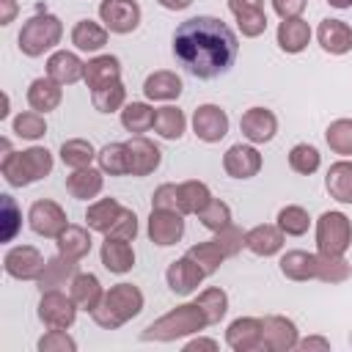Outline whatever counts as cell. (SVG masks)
<instances>
[{
  "label": "cell",
  "instance_id": "obj_1",
  "mask_svg": "<svg viewBox=\"0 0 352 352\" xmlns=\"http://www.w3.org/2000/svg\"><path fill=\"white\" fill-rule=\"evenodd\" d=\"M173 55L192 77L212 80L226 74L234 66L239 55V41H236V33L223 19L198 14L184 19L176 28Z\"/></svg>",
  "mask_w": 352,
  "mask_h": 352
},
{
  "label": "cell",
  "instance_id": "obj_2",
  "mask_svg": "<svg viewBox=\"0 0 352 352\" xmlns=\"http://www.w3.org/2000/svg\"><path fill=\"white\" fill-rule=\"evenodd\" d=\"M146 305L143 292L135 283H116L104 292L99 308L91 314V319L102 327V330H118L121 324H126L129 319H135Z\"/></svg>",
  "mask_w": 352,
  "mask_h": 352
},
{
  "label": "cell",
  "instance_id": "obj_3",
  "mask_svg": "<svg viewBox=\"0 0 352 352\" xmlns=\"http://www.w3.org/2000/svg\"><path fill=\"white\" fill-rule=\"evenodd\" d=\"M204 327H209L204 308L198 302H182V305L170 308L168 314H162L160 319H154L140 333V341H176L184 336H195Z\"/></svg>",
  "mask_w": 352,
  "mask_h": 352
},
{
  "label": "cell",
  "instance_id": "obj_4",
  "mask_svg": "<svg viewBox=\"0 0 352 352\" xmlns=\"http://www.w3.org/2000/svg\"><path fill=\"white\" fill-rule=\"evenodd\" d=\"M52 154L44 146H30L25 151H11L0 157V173L11 187H28L52 173Z\"/></svg>",
  "mask_w": 352,
  "mask_h": 352
},
{
  "label": "cell",
  "instance_id": "obj_5",
  "mask_svg": "<svg viewBox=\"0 0 352 352\" xmlns=\"http://www.w3.org/2000/svg\"><path fill=\"white\" fill-rule=\"evenodd\" d=\"M63 38V22L55 16V14H36L30 16L19 36H16V44H19V52L28 55V58H38L50 50H55Z\"/></svg>",
  "mask_w": 352,
  "mask_h": 352
},
{
  "label": "cell",
  "instance_id": "obj_6",
  "mask_svg": "<svg viewBox=\"0 0 352 352\" xmlns=\"http://www.w3.org/2000/svg\"><path fill=\"white\" fill-rule=\"evenodd\" d=\"M352 245V223L344 212L330 209L322 212L316 220V253L344 256Z\"/></svg>",
  "mask_w": 352,
  "mask_h": 352
},
{
  "label": "cell",
  "instance_id": "obj_7",
  "mask_svg": "<svg viewBox=\"0 0 352 352\" xmlns=\"http://www.w3.org/2000/svg\"><path fill=\"white\" fill-rule=\"evenodd\" d=\"M28 223H30L33 234L47 236V239H58L63 234V228L69 226V217H66L60 204H55L50 198H38L28 209Z\"/></svg>",
  "mask_w": 352,
  "mask_h": 352
},
{
  "label": "cell",
  "instance_id": "obj_8",
  "mask_svg": "<svg viewBox=\"0 0 352 352\" xmlns=\"http://www.w3.org/2000/svg\"><path fill=\"white\" fill-rule=\"evenodd\" d=\"M77 302L72 300V294H63L60 289H50V292H41V300H38V319L41 324L47 327H72L74 319H77Z\"/></svg>",
  "mask_w": 352,
  "mask_h": 352
},
{
  "label": "cell",
  "instance_id": "obj_9",
  "mask_svg": "<svg viewBox=\"0 0 352 352\" xmlns=\"http://www.w3.org/2000/svg\"><path fill=\"white\" fill-rule=\"evenodd\" d=\"M99 19L110 33L126 36V33L138 30V25H140V6L135 0H102Z\"/></svg>",
  "mask_w": 352,
  "mask_h": 352
},
{
  "label": "cell",
  "instance_id": "obj_10",
  "mask_svg": "<svg viewBox=\"0 0 352 352\" xmlns=\"http://www.w3.org/2000/svg\"><path fill=\"white\" fill-rule=\"evenodd\" d=\"M297 341H300V333H297V324L289 316L272 314V316L261 319V344H264L267 352L297 349Z\"/></svg>",
  "mask_w": 352,
  "mask_h": 352
},
{
  "label": "cell",
  "instance_id": "obj_11",
  "mask_svg": "<svg viewBox=\"0 0 352 352\" xmlns=\"http://www.w3.org/2000/svg\"><path fill=\"white\" fill-rule=\"evenodd\" d=\"M146 234H148V239L154 245L170 248L184 236V214L173 212V209H151Z\"/></svg>",
  "mask_w": 352,
  "mask_h": 352
},
{
  "label": "cell",
  "instance_id": "obj_12",
  "mask_svg": "<svg viewBox=\"0 0 352 352\" xmlns=\"http://www.w3.org/2000/svg\"><path fill=\"white\" fill-rule=\"evenodd\" d=\"M44 256L38 253V248L33 245H16L3 256V270L6 275L16 278V280H38L41 270H44Z\"/></svg>",
  "mask_w": 352,
  "mask_h": 352
},
{
  "label": "cell",
  "instance_id": "obj_13",
  "mask_svg": "<svg viewBox=\"0 0 352 352\" xmlns=\"http://www.w3.org/2000/svg\"><path fill=\"white\" fill-rule=\"evenodd\" d=\"M228 113L220 104H198L192 113V132L204 143H220L228 135Z\"/></svg>",
  "mask_w": 352,
  "mask_h": 352
},
{
  "label": "cell",
  "instance_id": "obj_14",
  "mask_svg": "<svg viewBox=\"0 0 352 352\" xmlns=\"http://www.w3.org/2000/svg\"><path fill=\"white\" fill-rule=\"evenodd\" d=\"M239 129L253 146L270 143L278 135V116L270 107H248L239 118Z\"/></svg>",
  "mask_w": 352,
  "mask_h": 352
},
{
  "label": "cell",
  "instance_id": "obj_15",
  "mask_svg": "<svg viewBox=\"0 0 352 352\" xmlns=\"http://www.w3.org/2000/svg\"><path fill=\"white\" fill-rule=\"evenodd\" d=\"M264 160L253 143H234L223 154V170L231 179H253L261 170Z\"/></svg>",
  "mask_w": 352,
  "mask_h": 352
},
{
  "label": "cell",
  "instance_id": "obj_16",
  "mask_svg": "<svg viewBox=\"0 0 352 352\" xmlns=\"http://www.w3.org/2000/svg\"><path fill=\"white\" fill-rule=\"evenodd\" d=\"M204 278H206V272H204V270L198 267V261H192L187 253H184L182 258L170 261L168 270H165V283H168V289H170L173 294H179V297L192 294V292L201 286Z\"/></svg>",
  "mask_w": 352,
  "mask_h": 352
},
{
  "label": "cell",
  "instance_id": "obj_17",
  "mask_svg": "<svg viewBox=\"0 0 352 352\" xmlns=\"http://www.w3.org/2000/svg\"><path fill=\"white\" fill-rule=\"evenodd\" d=\"M126 148H129V176H148L160 168L162 162V151L154 140L143 138V135H135L126 140Z\"/></svg>",
  "mask_w": 352,
  "mask_h": 352
},
{
  "label": "cell",
  "instance_id": "obj_18",
  "mask_svg": "<svg viewBox=\"0 0 352 352\" xmlns=\"http://www.w3.org/2000/svg\"><path fill=\"white\" fill-rule=\"evenodd\" d=\"M226 344L234 352H256L264 349L261 344V319L256 316H239L226 330Z\"/></svg>",
  "mask_w": 352,
  "mask_h": 352
},
{
  "label": "cell",
  "instance_id": "obj_19",
  "mask_svg": "<svg viewBox=\"0 0 352 352\" xmlns=\"http://www.w3.org/2000/svg\"><path fill=\"white\" fill-rule=\"evenodd\" d=\"M283 231L278 228V223H261V226H253L250 231H245V248L253 253V256H261V258H270L275 253L283 250Z\"/></svg>",
  "mask_w": 352,
  "mask_h": 352
},
{
  "label": "cell",
  "instance_id": "obj_20",
  "mask_svg": "<svg viewBox=\"0 0 352 352\" xmlns=\"http://www.w3.org/2000/svg\"><path fill=\"white\" fill-rule=\"evenodd\" d=\"M99 258L104 264L107 272L113 275H124L135 267V248L129 239H118V236H104L102 248H99Z\"/></svg>",
  "mask_w": 352,
  "mask_h": 352
},
{
  "label": "cell",
  "instance_id": "obj_21",
  "mask_svg": "<svg viewBox=\"0 0 352 352\" xmlns=\"http://www.w3.org/2000/svg\"><path fill=\"white\" fill-rule=\"evenodd\" d=\"M275 41L280 47V52L286 55H300L308 44H311V25L302 16H292V19H280L278 30H275Z\"/></svg>",
  "mask_w": 352,
  "mask_h": 352
},
{
  "label": "cell",
  "instance_id": "obj_22",
  "mask_svg": "<svg viewBox=\"0 0 352 352\" xmlns=\"http://www.w3.org/2000/svg\"><path fill=\"white\" fill-rule=\"evenodd\" d=\"M85 74V63L80 60L77 52H69V50H55L50 58H47V77H52L55 82L60 85H74L80 82Z\"/></svg>",
  "mask_w": 352,
  "mask_h": 352
},
{
  "label": "cell",
  "instance_id": "obj_23",
  "mask_svg": "<svg viewBox=\"0 0 352 352\" xmlns=\"http://www.w3.org/2000/svg\"><path fill=\"white\" fill-rule=\"evenodd\" d=\"M316 41L330 55H346L352 50V28L344 19H322L316 28Z\"/></svg>",
  "mask_w": 352,
  "mask_h": 352
},
{
  "label": "cell",
  "instance_id": "obj_24",
  "mask_svg": "<svg viewBox=\"0 0 352 352\" xmlns=\"http://www.w3.org/2000/svg\"><path fill=\"white\" fill-rule=\"evenodd\" d=\"M182 88H184L182 77L170 69H157L143 80V94L151 102H173L182 96Z\"/></svg>",
  "mask_w": 352,
  "mask_h": 352
},
{
  "label": "cell",
  "instance_id": "obj_25",
  "mask_svg": "<svg viewBox=\"0 0 352 352\" xmlns=\"http://www.w3.org/2000/svg\"><path fill=\"white\" fill-rule=\"evenodd\" d=\"M60 102H63V85L55 82L52 77H36L28 85V104H30V110L52 113V110L60 107Z\"/></svg>",
  "mask_w": 352,
  "mask_h": 352
},
{
  "label": "cell",
  "instance_id": "obj_26",
  "mask_svg": "<svg viewBox=\"0 0 352 352\" xmlns=\"http://www.w3.org/2000/svg\"><path fill=\"white\" fill-rule=\"evenodd\" d=\"M104 187V170L102 168H77L66 176V192L77 201H88L96 198Z\"/></svg>",
  "mask_w": 352,
  "mask_h": 352
},
{
  "label": "cell",
  "instance_id": "obj_27",
  "mask_svg": "<svg viewBox=\"0 0 352 352\" xmlns=\"http://www.w3.org/2000/svg\"><path fill=\"white\" fill-rule=\"evenodd\" d=\"M69 294H72V300L77 302L80 311L94 314L99 308L102 297H104V289H102V283L94 272H77L69 283Z\"/></svg>",
  "mask_w": 352,
  "mask_h": 352
},
{
  "label": "cell",
  "instance_id": "obj_28",
  "mask_svg": "<svg viewBox=\"0 0 352 352\" xmlns=\"http://www.w3.org/2000/svg\"><path fill=\"white\" fill-rule=\"evenodd\" d=\"M280 267V275L289 278V280H316V253H308V250H286L278 261Z\"/></svg>",
  "mask_w": 352,
  "mask_h": 352
},
{
  "label": "cell",
  "instance_id": "obj_29",
  "mask_svg": "<svg viewBox=\"0 0 352 352\" xmlns=\"http://www.w3.org/2000/svg\"><path fill=\"white\" fill-rule=\"evenodd\" d=\"M85 85L91 91L102 88V85H110L116 80H121V60L116 55H96L85 63V74H82Z\"/></svg>",
  "mask_w": 352,
  "mask_h": 352
},
{
  "label": "cell",
  "instance_id": "obj_30",
  "mask_svg": "<svg viewBox=\"0 0 352 352\" xmlns=\"http://www.w3.org/2000/svg\"><path fill=\"white\" fill-rule=\"evenodd\" d=\"M324 190L330 192L333 201L338 204H352V160H338L327 168L324 176Z\"/></svg>",
  "mask_w": 352,
  "mask_h": 352
},
{
  "label": "cell",
  "instance_id": "obj_31",
  "mask_svg": "<svg viewBox=\"0 0 352 352\" xmlns=\"http://www.w3.org/2000/svg\"><path fill=\"white\" fill-rule=\"evenodd\" d=\"M77 275V261H72V258H66V256H52L47 264H44V270H41V275H38V289L41 292H50V289H60V286H66V283H72V278Z\"/></svg>",
  "mask_w": 352,
  "mask_h": 352
},
{
  "label": "cell",
  "instance_id": "obj_32",
  "mask_svg": "<svg viewBox=\"0 0 352 352\" xmlns=\"http://www.w3.org/2000/svg\"><path fill=\"white\" fill-rule=\"evenodd\" d=\"M55 245H58V253H60V256H66V258H72V261H82V258L91 253V245H94V242H91L88 228L69 223V226L63 228V234L55 239Z\"/></svg>",
  "mask_w": 352,
  "mask_h": 352
},
{
  "label": "cell",
  "instance_id": "obj_33",
  "mask_svg": "<svg viewBox=\"0 0 352 352\" xmlns=\"http://www.w3.org/2000/svg\"><path fill=\"white\" fill-rule=\"evenodd\" d=\"M107 28L94 22V19H80L74 22L72 28V44L80 50V52H99L104 44H107Z\"/></svg>",
  "mask_w": 352,
  "mask_h": 352
},
{
  "label": "cell",
  "instance_id": "obj_34",
  "mask_svg": "<svg viewBox=\"0 0 352 352\" xmlns=\"http://www.w3.org/2000/svg\"><path fill=\"white\" fill-rule=\"evenodd\" d=\"M212 198H214L212 190L198 179H187L179 184V212L182 214H201Z\"/></svg>",
  "mask_w": 352,
  "mask_h": 352
},
{
  "label": "cell",
  "instance_id": "obj_35",
  "mask_svg": "<svg viewBox=\"0 0 352 352\" xmlns=\"http://www.w3.org/2000/svg\"><path fill=\"white\" fill-rule=\"evenodd\" d=\"M121 209H124V206H121L116 198H99V201H94V204L85 209V223H88L91 231L107 234V231L113 228L116 217L121 214Z\"/></svg>",
  "mask_w": 352,
  "mask_h": 352
},
{
  "label": "cell",
  "instance_id": "obj_36",
  "mask_svg": "<svg viewBox=\"0 0 352 352\" xmlns=\"http://www.w3.org/2000/svg\"><path fill=\"white\" fill-rule=\"evenodd\" d=\"M154 107L148 102H126L121 107V126L132 135H143L154 129Z\"/></svg>",
  "mask_w": 352,
  "mask_h": 352
},
{
  "label": "cell",
  "instance_id": "obj_37",
  "mask_svg": "<svg viewBox=\"0 0 352 352\" xmlns=\"http://www.w3.org/2000/svg\"><path fill=\"white\" fill-rule=\"evenodd\" d=\"M187 129V116L184 110L173 107V104H165V107H157L154 113V132L165 140H179Z\"/></svg>",
  "mask_w": 352,
  "mask_h": 352
},
{
  "label": "cell",
  "instance_id": "obj_38",
  "mask_svg": "<svg viewBox=\"0 0 352 352\" xmlns=\"http://www.w3.org/2000/svg\"><path fill=\"white\" fill-rule=\"evenodd\" d=\"M96 148H94V143L91 140H85V138H72V140H63L60 143V162L66 165V168H72V170H77V168H88L94 160H96Z\"/></svg>",
  "mask_w": 352,
  "mask_h": 352
},
{
  "label": "cell",
  "instance_id": "obj_39",
  "mask_svg": "<svg viewBox=\"0 0 352 352\" xmlns=\"http://www.w3.org/2000/svg\"><path fill=\"white\" fill-rule=\"evenodd\" d=\"M96 162L110 176H129V148L126 143H107L99 148Z\"/></svg>",
  "mask_w": 352,
  "mask_h": 352
},
{
  "label": "cell",
  "instance_id": "obj_40",
  "mask_svg": "<svg viewBox=\"0 0 352 352\" xmlns=\"http://www.w3.org/2000/svg\"><path fill=\"white\" fill-rule=\"evenodd\" d=\"M352 275V264L344 256L316 253V280L322 283H344Z\"/></svg>",
  "mask_w": 352,
  "mask_h": 352
},
{
  "label": "cell",
  "instance_id": "obj_41",
  "mask_svg": "<svg viewBox=\"0 0 352 352\" xmlns=\"http://www.w3.org/2000/svg\"><path fill=\"white\" fill-rule=\"evenodd\" d=\"M11 129H14V135L22 138V140H38V138L47 135L44 113H38V110H22V113L14 116Z\"/></svg>",
  "mask_w": 352,
  "mask_h": 352
},
{
  "label": "cell",
  "instance_id": "obj_42",
  "mask_svg": "<svg viewBox=\"0 0 352 352\" xmlns=\"http://www.w3.org/2000/svg\"><path fill=\"white\" fill-rule=\"evenodd\" d=\"M91 102L99 113H116L126 104V88H124L121 80H116L110 85H102V88L91 91Z\"/></svg>",
  "mask_w": 352,
  "mask_h": 352
},
{
  "label": "cell",
  "instance_id": "obj_43",
  "mask_svg": "<svg viewBox=\"0 0 352 352\" xmlns=\"http://www.w3.org/2000/svg\"><path fill=\"white\" fill-rule=\"evenodd\" d=\"M319 165H322V154H319L316 146H311V143H297V146H292V151H289V168H292L294 173L311 176V173L319 170Z\"/></svg>",
  "mask_w": 352,
  "mask_h": 352
},
{
  "label": "cell",
  "instance_id": "obj_44",
  "mask_svg": "<svg viewBox=\"0 0 352 352\" xmlns=\"http://www.w3.org/2000/svg\"><path fill=\"white\" fill-rule=\"evenodd\" d=\"M195 302L204 308L209 324H220V319H226V314H228V294H226L220 286L204 289V292L195 297Z\"/></svg>",
  "mask_w": 352,
  "mask_h": 352
},
{
  "label": "cell",
  "instance_id": "obj_45",
  "mask_svg": "<svg viewBox=\"0 0 352 352\" xmlns=\"http://www.w3.org/2000/svg\"><path fill=\"white\" fill-rule=\"evenodd\" d=\"M324 140L333 154L352 157V118H336L324 129Z\"/></svg>",
  "mask_w": 352,
  "mask_h": 352
},
{
  "label": "cell",
  "instance_id": "obj_46",
  "mask_svg": "<svg viewBox=\"0 0 352 352\" xmlns=\"http://www.w3.org/2000/svg\"><path fill=\"white\" fill-rule=\"evenodd\" d=\"M278 228L286 234V236H302L308 228H311V214L297 206V204H289L278 212Z\"/></svg>",
  "mask_w": 352,
  "mask_h": 352
},
{
  "label": "cell",
  "instance_id": "obj_47",
  "mask_svg": "<svg viewBox=\"0 0 352 352\" xmlns=\"http://www.w3.org/2000/svg\"><path fill=\"white\" fill-rule=\"evenodd\" d=\"M187 256H190L192 261H198V267H201L206 275H214V272L223 267V261H226V253L214 245V239L192 245V248L187 250Z\"/></svg>",
  "mask_w": 352,
  "mask_h": 352
},
{
  "label": "cell",
  "instance_id": "obj_48",
  "mask_svg": "<svg viewBox=\"0 0 352 352\" xmlns=\"http://www.w3.org/2000/svg\"><path fill=\"white\" fill-rule=\"evenodd\" d=\"M198 220H201L204 228H209V231L214 234V231H220L223 226L231 223V206H228L226 201H220V198H212L209 206L198 214Z\"/></svg>",
  "mask_w": 352,
  "mask_h": 352
},
{
  "label": "cell",
  "instance_id": "obj_49",
  "mask_svg": "<svg viewBox=\"0 0 352 352\" xmlns=\"http://www.w3.org/2000/svg\"><path fill=\"white\" fill-rule=\"evenodd\" d=\"M214 245L226 253V258H231V256H236L242 248H245V231L239 228V226H234V223H228V226H223L220 231H214Z\"/></svg>",
  "mask_w": 352,
  "mask_h": 352
},
{
  "label": "cell",
  "instance_id": "obj_50",
  "mask_svg": "<svg viewBox=\"0 0 352 352\" xmlns=\"http://www.w3.org/2000/svg\"><path fill=\"white\" fill-rule=\"evenodd\" d=\"M38 352H77V341L60 330V327H50L41 338H38Z\"/></svg>",
  "mask_w": 352,
  "mask_h": 352
},
{
  "label": "cell",
  "instance_id": "obj_51",
  "mask_svg": "<svg viewBox=\"0 0 352 352\" xmlns=\"http://www.w3.org/2000/svg\"><path fill=\"white\" fill-rule=\"evenodd\" d=\"M236 28L245 38H256L267 30V14L264 8H256V11H242L236 14Z\"/></svg>",
  "mask_w": 352,
  "mask_h": 352
},
{
  "label": "cell",
  "instance_id": "obj_52",
  "mask_svg": "<svg viewBox=\"0 0 352 352\" xmlns=\"http://www.w3.org/2000/svg\"><path fill=\"white\" fill-rule=\"evenodd\" d=\"M107 236H118V239H135L138 236V214L132 212V209H121V214L116 217V223H113V228L107 231Z\"/></svg>",
  "mask_w": 352,
  "mask_h": 352
},
{
  "label": "cell",
  "instance_id": "obj_53",
  "mask_svg": "<svg viewBox=\"0 0 352 352\" xmlns=\"http://www.w3.org/2000/svg\"><path fill=\"white\" fill-rule=\"evenodd\" d=\"M151 209H173L179 212V184H160L151 195Z\"/></svg>",
  "mask_w": 352,
  "mask_h": 352
},
{
  "label": "cell",
  "instance_id": "obj_54",
  "mask_svg": "<svg viewBox=\"0 0 352 352\" xmlns=\"http://www.w3.org/2000/svg\"><path fill=\"white\" fill-rule=\"evenodd\" d=\"M3 198V220H6V228H3V242H11L14 236H16V231H19V209H16V204H14V198L11 195H0Z\"/></svg>",
  "mask_w": 352,
  "mask_h": 352
},
{
  "label": "cell",
  "instance_id": "obj_55",
  "mask_svg": "<svg viewBox=\"0 0 352 352\" xmlns=\"http://www.w3.org/2000/svg\"><path fill=\"white\" fill-rule=\"evenodd\" d=\"M272 8L280 19H292V16H302L305 0H272Z\"/></svg>",
  "mask_w": 352,
  "mask_h": 352
},
{
  "label": "cell",
  "instance_id": "obj_56",
  "mask_svg": "<svg viewBox=\"0 0 352 352\" xmlns=\"http://www.w3.org/2000/svg\"><path fill=\"white\" fill-rule=\"evenodd\" d=\"M297 349H302V352H314V349L327 352L330 349V341L324 336H308V338H300L297 341Z\"/></svg>",
  "mask_w": 352,
  "mask_h": 352
},
{
  "label": "cell",
  "instance_id": "obj_57",
  "mask_svg": "<svg viewBox=\"0 0 352 352\" xmlns=\"http://www.w3.org/2000/svg\"><path fill=\"white\" fill-rule=\"evenodd\" d=\"M201 352V349H206V352H217L220 349V344L214 341V338H204V336H195V338H190L187 344H184V352Z\"/></svg>",
  "mask_w": 352,
  "mask_h": 352
},
{
  "label": "cell",
  "instance_id": "obj_58",
  "mask_svg": "<svg viewBox=\"0 0 352 352\" xmlns=\"http://www.w3.org/2000/svg\"><path fill=\"white\" fill-rule=\"evenodd\" d=\"M19 11V3L16 0H0V25H11L14 16Z\"/></svg>",
  "mask_w": 352,
  "mask_h": 352
},
{
  "label": "cell",
  "instance_id": "obj_59",
  "mask_svg": "<svg viewBox=\"0 0 352 352\" xmlns=\"http://www.w3.org/2000/svg\"><path fill=\"white\" fill-rule=\"evenodd\" d=\"M228 8L231 14H242V11H256V8H264V0H228Z\"/></svg>",
  "mask_w": 352,
  "mask_h": 352
},
{
  "label": "cell",
  "instance_id": "obj_60",
  "mask_svg": "<svg viewBox=\"0 0 352 352\" xmlns=\"http://www.w3.org/2000/svg\"><path fill=\"white\" fill-rule=\"evenodd\" d=\"M162 8H168V11H184V8H190V3L192 0H157Z\"/></svg>",
  "mask_w": 352,
  "mask_h": 352
},
{
  "label": "cell",
  "instance_id": "obj_61",
  "mask_svg": "<svg viewBox=\"0 0 352 352\" xmlns=\"http://www.w3.org/2000/svg\"><path fill=\"white\" fill-rule=\"evenodd\" d=\"M327 3H330L333 8H341V11H344V8H352V0H327Z\"/></svg>",
  "mask_w": 352,
  "mask_h": 352
},
{
  "label": "cell",
  "instance_id": "obj_62",
  "mask_svg": "<svg viewBox=\"0 0 352 352\" xmlns=\"http://www.w3.org/2000/svg\"><path fill=\"white\" fill-rule=\"evenodd\" d=\"M8 104H11V99H8V94H3V110H0V118H8Z\"/></svg>",
  "mask_w": 352,
  "mask_h": 352
}]
</instances>
